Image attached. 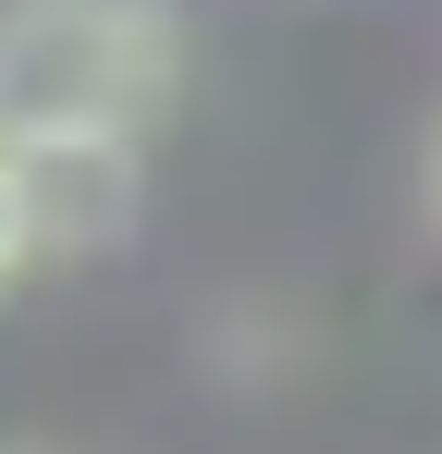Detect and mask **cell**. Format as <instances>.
<instances>
[{"mask_svg":"<svg viewBox=\"0 0 442 454\" xmlns=\"http://www.w3.org/2000/svg\"><path fill=\"white\" fill-rule=\"evenodd\" d=\"M172 98H185L172 0H0V148L147 160Z\"/></svg>","mask_w":442,"mask_h":454,"instance_id":"cell-1","label":"cell"},{"mask_svg":"<svg viewBox=\"0 0 442 454\" xmlns=\"http://www.w3.org/2000/svg\"><path fill=\"white\" fill-rule=\"evenodd\" d=\"M37 258H50V209H37V172L0 148V283H25Z\"/></svg>","mask_w":442,"mask_h":454,"instance_id":"cell-2","label":"cell"},{"mask_svg":"<svg viewBox=\"0 0 442 454\" xmlns=\"http://www.w3.org/2000/svg\"><path fill=\"white\" fill-rule=\"evenodd\" d=\"M430 209H442V136H430Z\"/></svg>","mask_w":442,"mask_h":454,"instance_id":"cell-3","label":"cell"}]
</instances>
